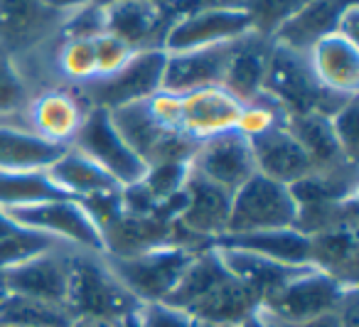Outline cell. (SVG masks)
Listing matches in <instances>:
<instances>
[{"label":"cell","instance_id":"obj_1","mask_svg":"<svg viewBox=\"0 0 359 327\" xmlns=\"http://www.w3.org/2000/svg\"><path fill=\"white\" fill-rule=\"evenodd\" d=\"M67 307L76 320H109L133 327L140 302L116 278L104 253L72 248Z\"/></svg>","mask_w":359,"mask_h":327},{"label":"cell","instance_id":"obj_2","mask_svg":"<svg viewBox=\"0 0 359 327\" xmlns=\"http://www.w3.org/2000/svg\"><path fill=\"white\" fill-rule=\"evenodd\" d=\"M264 94H269L285 116L295 114H334L339 106L352 96L330 94L327 89L315 81L313 72L308 67V60L300 52H293L288 47H280L273 42L269 69L264 79Z\"/></svg>","mask_w":359,"mask_h":327},{"label":"cell","instance_id":"obj_3","mask_svg":"<svg viewBox=\"0 0 359 327\" xmlns=\"http://www.w3.org/2000/svg\"><path fill=\"white\" fill-rule=\"evenodd\" d=\"M6 217L20 229H30L62 246L79 251L104 253V234H101L91 212L72 197H55L27 207L3 209Z\"/></svg>","mask_w":359,"mask_h":327},{"label":"cell","instance_id":"obj_4","mask_svg":"<svg viewBox=\"0 0 359 327\" xmlns=\"http://www.w3.org/2000/svg\"><path fill=\"white\" fill-rule=\"evenodd\" d=\"M200 248L177 246V243H165V246L150 248V251L135 253V256L114 258L106 256L111 271L116 273L123 288L138 302H160L172 293L180 276L192 261V256Z\"/></svg>","mask_w":359,"mask_h":327},{"label":"cell","instance_id":"obj_5","mask_svg":"<svg viewBox=\"0 0 359 327\" xmlns=\"http://www.w3.org/2000/svg\"><path fill=\"white\" fill-rule=\"evenodd\" d=\"M165 62H168V55L160 47L138 50L128 60V65L121 67L116 74L76 86V91L89 104V109L104 111H116L138 104V101H148L155 91L163 89Z\"/></svg>","mask_w":359,"mask_h":327},{"label":"cell","instance_id":"obj_6","mask_svg":"<svg viewBox=\"0 0 359 327\" xmlns=\"http://www.w3.org/2000/svg\"><path fill=\"white\" fill-rule=\"evenodd\" d=\"M295 199L280 182L256 173L231 192L229 219L224 234H254L271 229H288L295 224Z\"/></svg>","mask_w":359,"mask_h":327},{"label":"cell","instance_id":"obj_7","mask_svg":"<svg viewBox=\"0 0 359 327\" xmlns=\"http://www.w3.org/2000/svg\"><path fill=\"white\" fill-rule=\"evenodd\" d=\"M347 291L349 288L339 286L327 273L318 271V268H303L285 286L271 293L261 302L259 312L278 325H295V322H305L332 312Z\"/></svg>","mask_w":359,"mask_h":327},{"label":"cell","instance_id":"obj_8","mask_svg":"<svg viewBox=\"0 0 359 327\" xmlns=\"http://www.w3.org/2000/svg\"><path fill=\"white\" fill-rule=\"evenodd\" d=\"M118 133L135 150L145 165H163V163H190L197 145L190 135L165 131L158 121L150 116L145 101L123 106V109L109 111Z\"/></svg>","mask_w":359,"mask_h":327},{"label":"cell","instance_id":"obj_9","mask_svg":"<svg viewBox=\"0 0 359 327\" xmlns=\"http://www.w3.org/2000/svg\"><path fill=\"white\" fill-rule=\"evenodd\" d=\"M72 148L79 150L89 160H94L96 165H101L118 182L121 189L140 182L145 178V173H148V165L126 143L123 135L116 128L111 114L104 109L89 111Z\"/></svg>","mask_w":359,"mask_h":327},{"label":"cell","instance_id":"obj_10","mask_svg":"<svg viewBox=\"0 0 359 327\" xmlns=\"http://www.w3.org/2000/svg\"><path fill=\"white\" fill-rule=\"evenodd\" d=\"M89 111V104L81 99L76 89L65 84H52L32 91L20 124H25L32 133L45 138L47 143L72 148Z\"/></svg>","mask_w":359,"mask_h":327},{"label":"cell","instance_id":"obj_11","mask_svg":"<svg viewBox=\"0 0 359 327\" xmlns=\"http://www.w3.org/2000/svg\"><path fill=\"white\" fill-rule=\"evenodd\" d=\"M249 32H254L251 30V18L241 6L202 8V11L175 20L170 30L165 32L160 50L165 55L202 50V47L234 42L239 37L249 35Z\"/></svg>","mask_w":359,"mask_h":327},{"label":"cell","instance_id":"obj_12","mask_svg":"<svg viewBox=\"0 0 359 327\" xmlns=\"http://www.w3.org/2000/svg\"><path fill=\"white\" fill-rule=\"evenodd\" d=\"M65 13L45 0H0V47L13 57L35 55L57 40Z\"/></svg>","mask_w":359,"mask_h":327},{"label":"cell","instance_id":"obj_13","mask_svg":"<svg viewBox=\"0 0 359 327\" xmlns=\"http://www.w3.org/2000/svg\"><path fill=\"white\" fill-rule=\"evenodd\" d=\"M190 173L200 175L202 180L226 192L239 189L246 180L256 175L249 138L239 131H226L222 135L202 140L190 160Z\"/></svg>","mask_w":359,"mask_h":327},{"label":"cell","instance_id":"obj_14","mask_svg":"<svg viewBox=\"0 0 359 327\" xmlns=\"http://www.w3.org/2000/svg\"><path fill=\"white\" fill-rule=\"evenodd\" d=\"M104 32L121 37L133 50H150L163 45L165 32L172 25L165 0H114L101 6Z\"/></svg>","mask_w":359,"mask_h":327},{"label":"cell","instance_id":"obj_15","mask_svg":"<svg viewBox=\"0 0 359 327\" xmlns=\"http://www.w3.org/2000/svg\"><path fill=\"white\" fill-rule=\"evenodd\" d=\"M69 246L47 248V251L32 256L30 261L0 273L3 276V291L20 293V295L40 298V300L65 302L69 291Z\"/></svg>","mask_w":359,"mask_h":327},{"label":"cell","instance_id":"obj_16","mask_svg":"<svg viewBox=\"0 0 359 327\" xmlns=\"http://www.w3.org/2000/svg\"><path fill=\"white\" fill-rule=\"evenodd\" d=\"M180 99H182V131L195 143L215 138L226 131H236L244 109V104L222 84L187 91L180 94Z\"/></svg>","mask_w":359,"mask_h":327},{"label":"cell","instance_id":"obj_17","mask_svg":"<svg viewBox=\"0 0 359 327\" xmlns=\"http://www.w3.org/2000/svg\"><path fill=\"white\" fill-rule=\"evenodd\" d=\"M305 60L315 81L330 94L357 96L359 94V42L342 37L339 32L318 40Z\"/></svg>","mask_w":359,"mask_h":327},{"label":"cell","instance_id":"obj_18","mask_svg":"<svg viewBox=\"0 0 359 327\" xmlns=\"http://www.w3.org/2000/svg\"><path fill=\"white\" fill-rule=\"evenodd\" d=\"M234 45L236 40L226 42V45L168 55L165 74H163V89L172 91V94H187V91L202 89V86L222 84L226 65H229V57L234 52Z\"/></svg>","mask_w":359,"mask_h":327},{"label":"cell","instance_id":"obj_19","mask_svg":"<svg viewBox=\"0 0 359 327\" xmlns=\"http://www.w3.org/2000/svg\"><path fill=\"white\" fill-rule=\"evenodd\" d=\"M249 143L251 153H254L256 173L273 182L290 187L293 182L313 173L310 158L283 124L273 126L261 135H254L249 138Z\"/></svg>","mask_w":359,"mask_h":327},{"label":"cell","instance_id":"obj_20","mask_svg":"<svg viewBox=\"0 0 359 327\" xmlns=\"http://www.w3.org/2000/svg\"><path fill=\"white\" fill-rule=\"evenodd\" d=\"M101 234H104V253L114 258L135 256L165 243H175L172 219L163 214L121 212Z\"/></svg>","mask_w":359,"mask_h":327},{"label":"cell","instance_id":"obj_21","mask_svg":"<svg viewBox=\"0 0 359 327\" xmlns=\"http://www.w3.org/2000/svg\"><path fill=\"white\" fill-rule=\"evenodd\" d=\"M354 6H359V0H310L298 15L276 32L273 42L305 55L318 40L337 32L342 15Z\"/></svg>","mask_w":359,"mask_h":327},{"label":"cell","instance_id":"obj_22","mask_svg":"<svg viewBox=\"0 0 359 327\" xmlns=\"http://www.w3.org/2000/svg\"><path fill=\"white\" fill-rule=\"evenodd\" d=\"M271 52H273V40L256 35V32H249L241 40H236L222 86L231 91L241 104L259 96L261 89H264Z\"/></svg>","mask_w":359,"mask_h":327},{"label":"cell","instance_id":"obj_23","mask_svg":"<svg viewBox=\"0 0 359 327\" xmlns=\"http://www.w3.org/2000/svg\"><path fill=\"white\" fill-rule=\"evenodd\" d=\"M47 175H50V180L57 185V189L62 194L79 199V202H89V199L104 197V194L121 192L118 182L101 165H96L94 160H89L74 148H67L62 153V158H57L47 168Z\"/></svg>","mask_w":359,"mask_h":327},{"label":"cell","instance_id":"obj_24","mask_svg":"<svg viewBox=\"0 0 359 327\" xmlns=\"http://www.w3.org/2000/svg\"><path fill=\"white\" fill-rule=\"evenodd\" d=\"M65 150L35 135L20 121H0V173L47 170Z\"/></svg>","mask_w":359,"mask_h":327},{"label":"cell","instance_id":"obj_25","mask_svg":"<svg viewBox=\"0 0 359 327\" xmlns=\"http://www.w3.org/2000/svg\"><path fill=\"white\" fill-rule=\"evenodd\" d=\"M259 298L244 288L234 276H226L219 281L205 298L195 302L187 310L197 325H215V327H239L246 317L259 310Z\"/></svg>","mask_w":359,"mask_h":327},{"label":"cell","instance_id":"obj_26","mask_svg":"<svg viewBox=\"0 0 359 327\" xmlns=\"http://www.w3.org/2000/svg\"><path fill=\"white\" fill-rule=\"evenodd\" d=\"M217 251H219L226 271H229L241 286L249 288V291L259 298V302H264L271 293H276L280 286H285L290 278L303 271V268H298V266H288V263L273 261V258L259 256V253H251V251H241V248L217 246Z\"/></svg>","mask_w":359,"mask_h":327},{"label":"cell","instance_id":"obj_27","mask_svg":"<svg viewBox=\"0 0 359 327\" xmlns=\"http://www.w3.org/2000/svg\"><path fill=\"white\" fill-rule=\"evenodd\" d=\"M215 246L241 248V251L259 253V256L273 258V261L288 263V266H298V268L310 266V241L295 227L254 232V234H224V236L217 239Z\"/></svg>","mask_w":359,"mask_h":327},{"label":"cell","instance_id":"obj_28","mask_svg":"<svg viewBox=\"0 0 359 327\" xmlns=\"http://www.w3.org/2000/svg\"><path fill=\"white\" fill-rule=\"evenodd\" d=\"M310 268L327 273L344 288H357V229H332L308 236Z\"/></svg>","mask_w":359,"mask_h":327},{"label":"cell","instance_id":"obj_29","mask_svg":"<svg viewBox=\"0 0 359 327\" xmlns=\"http://www.w3.org/2000/svg\"><path fill=\"white\" fill-rule=\"evenodd\" d=\"M283 126L298 140L300 148L305 150V155L313 163V170H334V168H344V165H357V163H349L342 150H339L332 133V126H330V116L295 114V116H285Z\"/></svg>","mask_w":359,"mask_h":327},{"label":"cell","instance_id":"obj_30","mask_svg":"<svg viewBox=\"0 0 359 327\" xmlns=\"http://www.w3.org/2000/svg\"><path fill=\"white\" fill-rule=\"evenodd\" d=\"M226 276H229V271H226L217 246L200 248V251L192 256V261L187 263L185 271H182L177 286L172 288V293H170L163 302H170V305L187 312L200 298H205L207 293L219 281H224Z\"/></svg>","mask_w":359,"mask_h":327},{"label":"cell","instance_id":"obj_31","mask_svg":"<svg viewBox=\"0 0 359 327\" xmlns=\"http://www.w3.org/2000/svg\"><path fill=\"white\" fill-rule=\"evenodd\" d=\"M76 317L65 302L40 300L3 291L0 295V325L3 327H72Z\"/></svg>","mask_w":359,"mask_h":327},{"label":"cell","instance_id":"obj_32","mask_svg":"<svg viewBox=\"0 0 359 327\" xmlns=\"http://www.w3.org/2000/svg\"><path fill=\"white\" fill-rule=\"evenodd\" d=\"M357 165H344L334 170H313L303 180L290 185V194L295 207H310V204L339 202V199L354 197L357 189Z\"/></svg>","mask_w":359,"mask_h":327},{"label":"cell","instance_id":"obj_33","mask_svg":"<svg viewBox=\"0 0 359 327\" xmlns=\"http://www.w3.org/2000/svg\"><path fill=\"white\" fill-rule=\"evenodd\" d=\"M52 69L57 74V84L84 86L96 79V52L94 37H62L52 42Z\"/></svg>","mask_w":359,"mask_h":327},{"label":"cell","instance_id":"obj_34","mask_svg":"<svg viewBox=\"0 0 359 327\" xmlns=\"http://www.w3.org/2000/svg\"><path fill=\"white\" fill-rule=\"evenodd\" d=\"M67 197L57 189L47 170L37 173H0V209L27 207L45 199Z\"/></svg>","mask_w":359,"mask_h":327},{"label":"cell","instance_id":"obj_35","mask_svg":"<svg viewBox=\"0 0 359 327\" xmlns=\"http://www.w3.org/2000/svg\"><path fill=\"white\" fill-rule=\"evenodd\" d=\"M293 227L305 236L332 232V229H357V194L339 202L298 207Z\"/></svg>","mask_w":359,"mask_h":327},{"label":"cell","instance_id":"obj_36","mask_svg":"<svg viewBox=\"0 0 359 327\" xmlns=\"http://www.w3.org/2000/svg\"><path fill=\"white\" fill-rule=\"evenodd\" d=\"M30 96L32 86L20 62L0 47V121H20Z\"/></svg>","mask_w":359,"mask_h":327},{"label":"cell","instance_id":"obj_37","mask_svg":"<svg viewBox=\"0 0 359 327\" xmlns=\"http://www.w3.org/2000/svg\"><path fill=\"white\" fill-rule=\"evenodd\" d=\"M310 0H244V11L251 18V30L273 40L276 32L295 18Z\"/></svg>","mask_w":359,"mask_h":327},{"label":"cell","instance_id":"obj_38","mask_svg":"<svg viewBox=\"0 0 359 327\" xmlns=\"http://www.w3.org/2000/svg\"><path fill=\"white\" fill-rule=\"evenodd\" d=\"M52 246H57V241H52V239L42 236L37 232H30V229L15 227L11 234L0 239V273L30 261L32 256L47 251Z\"/></svg>","mask_w":359,"mask_h":327},{"label":"cell","instance_id":"obj_39","mask_svg":"<svg viewBox=\"0 0 359 327\" xmlns=\"http://www.w3.org/2000/svg\"><path fill=\"white\" fill-rule=\"evenodd\" d=\"M283 121H285V111L280 109L269 94L261 91L259 96H254V99L244 104L239 124H236V131L244 133L246 138H254V135L266 133V131L273 128V126H280Z\"/></svg>","mask_w":359,"mask_h":327},{"label":"cell","instance_id":"obj_40","mask_svg":"<svg viewBox=\"0 0 359 327\" xmlns=\"http://www.w3.org/2000/svg\"><path fill=\"white\" fill-rule=\"evenodd\" d=\"M359 109H357V96L347 99L334 114H330V126H332L334 140H337L339 150L349 163H357V150H359Z\"/></svg>","mask_w":359,"mask_h":327},{"label":"cell","instance_id":"obj_41","mask_svg":"<svg viewBox=\"0 0 359 327\" xmlns=\"http://www.w3.org/2000/svg\"><path fill=\"white\" fill-rule=\"evenodd\" d=\"M94 52H96V79H104V76L116 74L121 67L128 65V60L138 50H133L128 42L111 35V32H101V35L94 37Z\"/></svg>","mask_w":359,"mask_h":327},{"label":"cell","instance_id":"obj_42","mask_svg":"<svg viewBox=\"0 0 359 327\" xmlns=\"http://www.w3.org/2000/svg\"><path fill=\"white\" fill-rule=\"evenodd\" d=\"M133 327H200L192 315L170 302H140L133 317Z\"/></svg>","mask_w":359,"mask_h":327},{"label":"cell","instance_id":"obj_43","mask_svg":"<svg viewBox=\"0 0 359 327\" xmlns=\"http://www.w3.org/2000/svg\"><path fill=\"white\" fill-rule=\"evenodd\" d=\"M145 106H148L150 116H153L165 131L185 133V131H182V99H180V94L160 89L145 101Z\"/></svg>","mask_w":359,"mask_h":327},{"label":"cell","instance_id":"obj_44","mask_svg":"<svg viewBox=\"0 0 359 327\" xmlns=\"http://www.w3.org/2000/svg\"><path fill=\"white\" fill-rule=\"evenodd\" d=\"M266 320H269V317H266ZM271 325H276V327H342V322H339L337 312L332 310V312H327V315L313 317V320H305V322H295V325H278V322H271Z\"/></svg>","mask_w":359,"mask_h":327},{"label":"cell","instance_id":"obj_45","mask_svg":"<svg viewBox=\"0 0 359 327\" xmlns=\"http://www.w3.org/2000/svg\"><path fill=\"white\" fill-rule=\"evenodd\" d=\"M239 327H276V325H271V322L269 320H266V317L264 315H261V312L259 310H256L254 312V315H251V317H246V320L244 322H241V325Z\"/></svg>","mask_w":359,"mask_h":327},{"label":"cell","instance_id":"obj_46","mask_svg":"<svg viewBox=\"0 0 359 327\" xmlns=\"http://www.w3.org/2000/svg\"><path fill=\"white\" fill-rule=\"evenodd\" d=\"M72 327H123V325H116V322L109 320H76Z\"/></svg>","mask_w":359,"mask_h":327},{"label":"cell","instance_id":"obj_47","mask_svg":"<svg viewBox=\"0 0 359 327\" xmlns=\"http://www.w3.org/2000/svg\"><path fill=\"white\" fill-rule=\"evenodd\" d=\"M15 227H18V224H13L11 219L6 217V212H3V209H0V239L6 236V234H11Z\"/></svg>","mask_w":359,"mask_h":327},{"label":"cell","instance_id":"obj_48","mask_svg":"<svg viewBox=\"0 0 359 327\" xmlns=\"http://www.w3.org/2000/svg\"><path fill=\"white\" fill-rule=\"evenodd\" d=\"M106 3H114V0H99V6H106Z\"/></svg>","mask_w":359,"mask_h":327},{"label":"cell","instance_id":"obj_49","mask_svg":"<svg viewBox=\"0 0 359 327\" xmlns=\"http://www.w3.org/2000/svg\"><path fill=\"white\" fill-rule=\"evenodd\" d=\"M0 293H3V276H0Z\"/></svg>","mask_w":359,"mask_h":327},{"label":"cell","instance_id":"obj_50","mask_svg":"<svg viewBox=\"0 0 359 327\" xmlns=\"http://www.w3.org/2000/svg\"><path fill=\"white\" fill-rule=\"evenodd\" d=\"M200 327H215V325H200Z\"/></svg>","mask_w":359,"mask_h":327},{"label":"cell","instance_id":"obj_51","mask_svg":"<svg viewBox=\"0 0 359 327\" xmlns=\"http://www.w3.org/2000/svg\"><path fill=\"white\" fill-rule=\"evenodd\" d=\"M0 295H3V293H0Z\"/></svg>","mask_w":359,"mask_h":327},{"label":"cell","instance_id":"obj_52","mask_svg":"<svg viewBox=\"0 0 359 327\" xmlns=\"http://www.w3.org/2000/svg\"><path fill=\"white\" fill-rule=\"evenodd\" d=\"M0 327H3V325H0Z\"/></svg>","mask_w":359,"mask_h":327}]
</instances>
